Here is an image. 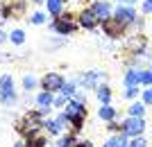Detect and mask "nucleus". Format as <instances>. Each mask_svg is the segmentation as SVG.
Instances as JSON below:
<instances>
[{
  "label": "nucleus",
  "instance_id": "f257e3e1",
  "mask_svg": "<svg viewBox=\"0 0 152 147\" xmlns=\"http://www.w3.org/2000/svg\"><path fill=\"white\" fill-rule=\"evenodd\" d=\"M16 134L20 138H27L30 134H37V131H43V115L39 113V109L34 111H25L23 118L16 120Z\"/></svg>",
  "mask_w": 152,
  "mask_h": 147
},
{
  "label": "nucleus",
  "instance_id": "f03ea898",
  "mask_svg": "<svg viewBox=\"0 0 152 147\" xmlns=\"http://www.w3.org/2000/svg\"><path fill=\"white\" fill-rule=\"evenodd\" d=\"M50 27H52V32L59 34V36H70V34L80 27V23H77V16L66 12V14H61V16H57V18H52Z\"/></svg>",
  "mask_w": 152,
  "mask_h": 147
},
{
  "label": "nucleus",
  "instance_id": "7ed1b4c3",
  "mask_svg": "<svg viewBox=\"0 0 152 147\" xmlns=\"http://www.w3.org/2000/svg\"><path fill=\"white\" fill-rule=\"evenodd\" d=\"M0 12L5 14V18H12V20L25 18L27 0H2L0 2Z\"/></svg>",
  "mask_w": 152,
  "mask_h": 147
},
{
  "label": "nucleus",
  "instance_id": "20e7f679",
  "mask_svg": "<svg viewBox=\"0 0 152 147\" xmlns=\"http://www.w3.org/2000/svg\"><path fill=\"white\" fill-rule=\"evenodd\" d=\"M104 79H107V72L95 68V70L80 72V77H77V84H80L84 91H95L100 84H104Z\"/></svg>",
  "mask_w": 152,
  "mask_h": 147
},
{
  "label": "nucleus",
  "instance_id": "39448f33",
  "mask_svg": "<svg viewBox=\"0 0 152 147\" xmlns=\"http://www.w3.org/2000/svg\"><path fill=\"white\" fill-rule=\"evenodd\" d=\"M100 25H102V32H104V36H109V38H121V36H125L127 30H129V27H127L125 23H121L116 16H109V18H104Z\"/></svg>",
  "mask_w": 152,
  "mask_h": 147
},
{
  "label": "nucleus",
  "instance_id": "423d86ee",
  "mask_svg": "<svg viewBox=\"0 0 152 147\" xmlns=\"http://www.w3.org/2000/svg\"><path fill=\"white\" fill-rule=\"evenodd\" d=\"M125 52L132 54V57H139V54H145V48H148V36H143L141 32L132 34V36L125 38Z\"/></svg>",
  "mask_w": 152,
  "mask_h": 147
},
{
  "label": "nucleus",
  "instance_id": "0eeeda50",
  "mask_svg": "<svg viewBox=\"0 0 152 147\" xmlns=\"http://www.w3.org/2000/svg\"><path fill=\"white\" fill-rule=\"evenodd\" d=\"M121 125H123V134L129 136V138L143 136V131H145V118H134V115H127Z\"/></svg>",
  "mask_w": 152,
  "mask_h": 147
},
{
  "label": "nucleus",
  "instance_id": "6e6552de",
  "mask_svg": "<svg viewBox=\"0 0 152 147\" xmlns=\"http://www.w3.org/2000/svg\"><path fill=\"white\" fill-rule=\"evenodd\" d=\"M66 82V77L61 72H45L41 77V91H48V93H61V86Z\"/></svg>",
  "mask_w": 152,
  "mask_h": 147
},
{
  "label": "nucleus",
  "instance_id": "1a4fd4ad",
  "mask_svg": "<svg viewBox=\"0 0 152 147\" xmlns=\"http://www.w3.org/2000/svg\"><path fill=\"white\" fill-rule=\"evenodd\" d=\"M77 23H80L82 30H95V27L100 25V18H98V14L91 7H84L82 12L77 14Z\"/></svg>",
  "mask_w": 152,
  "mask_h": 147
},
{
  "label": "nucleus",
  "instance_id": "9d476101",
  "mask_svg": "<svg viewBox=\"0 0 152 147\" xmlns=\"http://www.w3.org/2000/svg\"><path fill=\"white\" fill-rule=\"evenodd\" d=\"M114 16L121 20V23H125L127 27H129L134 20L139 18V14H136V9H134L132 5H118V7L114 9Z\"/></svg>",
  "mask_w": 152,
  "mask_h": 147
},
{
  "label": "nucleus",
  "instance_id": "9b49d317",
  "mask_svg": "<svg viewBox=\"0 0 152 147\" xmlns=\"http://www.w3.org/2000/svg\"><path fill=\"white\" fill-rule=\"evenodd\" d=\"M91 9L98 14L100 23H102L104 18H109V16H114V7H111V2H109V0H93Z\"/></svg>",
  "mask_w": 152,
  "mask_h": 147
},
{
  "label": "nucleus",
  "instance_id": "f8f14e48",
  "mask_svg": "<svg viewBox=\"0 0 152 147\" xmlns=\"http://www.w3.org/2000/svg\"><path fill=\"white\" fill-rule=\"evenodd\" d=\"M98 118H100L102 122L118 120V109H114V104H100V109H98Z\"/></svg>",
  "mask_w": 152,
  "mask_h": 147
},
{
  "label": "nucleus",
  "instance_id": "ddd939ff",
  "mask_svg": "<svg viewBox=\"0 0 152 147\" xmlns=\"http://www.w3.org/2000/svg\"><path fill=\"white\" fill-rule=\"evenodd\" d=\"M25 147H45L48 145V136L45 131H37V134H30L27 138H23Z\"/></svg>",
  "mask_w": 152,
  "mask_h": 147
},
{
  "label": "nucleus",
  "instance_id": "4468645a",
  "mask_svg": "<svg viewBox=\"0 0 152 147\" xmlns=\"http://www.w3.org/2000/svg\"><path fill=\"white\" fill-rule=\"evenodd\" d=\"M123 86H141V68L129 66L125 77H123Z\"/></svg>",
  "mask_w": 152,
  "mask_h": 147
},
{
  "label": "nucleus",
  "instance_id": "2eb2a0df",
  "mask_svg": "<svg viewBox=\"0 0 152 147\" xmlns=\"http://www.w3.org/2000/svg\"><path fill=\"white\" fill-rule=\"evenodd\" d=\"M111 97H114V93L109 88V84H100V86L95 88V100L100 104H111Z\"/></svg>",
  "mask_w": 152,
  "mask_h": 147
},
{
  "label": "nucleus",
  "instance_id": "dca6fc26",
  "mask_svg": "<svg viewBox=\"0 0 152 147\" xmlns=\"http://www.w3.org/2000/svg\"><path fill=\"white\" fill-rule=\"evenodd\" d=\"M129 145V136H125V134H111L104 140V145L102 147H127Z\"/></svg>",
  "mask_w": 152,
  "mask_h": 147
},
{
  "label": "nucleus",
  "instance_id": "f3484780",
  "mask_svg": "<svg viewBox=\"0 0 152 147\" xmlns=\"http://www.w3.org/2000/svg\"><path fill=\"white\" fill-rule=\"evenodd\" d=\"M37 109H52V102H55V93H48V91H41L37 95Z\"/></svg>",
  "mask_w": 152,
  "mask_h": 147
},
{
  "label": "nucleus",
  "instance_id": "a211bd4d",
  "mask_svg": "<svg viewBox=\"0 0 152 147\" xmlns=\"http://www.w3.org/2000/svg\"><path fill=\"white\" fill-rule=\"evenodd\" d=\"M64 5H66V2H61V0H45L48 16H50V18H57V16H61V14H64Z\"/></svg>",
  "mask_w": 152,
  "mask_h": 147
},
{
  "label": "nucleus",
  "instance_id": "6ab92c4d",
  "mask_svg": "<svg viewBox=\"0 0 152 147\" xmlns=\"http://www.w3.org/2000/svg\"><path fill=\"white\" fill-rule=\"evenodd\" d=\"M20 86H23V91H27V93H30V91H34L37 86H41V79H39L34 72H25V75H23Z\"/></svg>",
  "mask_w": 152,
  "mask_h": 147
},
{
  "label": "nucleus",
  "instance_id": "aec40b11",
  "mask_svg": "<svg viewBox=\"0 0 152 147\" xmlns=\"http://www.w3.org/2000/svg\"><path fill=\"white\" fill-rule=\"evenodd\" d=\"M12 91H16V84H14V77L9 75V72H5V75H0V95H5V93H12Z\"/></svg>",
  "mask_w": 152,
  "mask_h": 147
},
{
  "label": "nucleus",
  "instance_id": "412c9836",
  "mask_svg": "<svg viewBox=\"0 0 152 147\" xmlns=\"http://www.w3.org/2000/svg\"><path fill=\"white\" fill-rule=\"evenodd\" d=\"M77 140H80V138H77L75 134L66 131V134H61V136L57 138V143H55V145H57V147H75V145H77Z\"/></svg>",
  "mask_w": 152,
  "mask_h": 147
},
{
  "label": "nucleus",
  "instance_id": "4be33fe9",
  "mask_svg": "<svg viewBox=\"0 0 152 147\" xmlns=\"http://www.w3.org/2000/svg\"><path fill=\"white\" fill-rule=\"evenodd\" d=\"M145 104L141 102V100H134L129 104V109H127V115H134V118H145Z\"/></svg>",
  "mask_w": 152,
  "mask_h": 147
},
{
  "label": "nucleus",
  "instance_id": "5701e85b",
  "mask_svg": "<svg viewBox=\"0 0 152 147\" xmlns=\"http://www.w3.org/2000/svg\"><path fill=\"white\" fill-rule=\"evenodd\" d=\"M43 131H45L48 136H57V138H59V136L64 134L61 129L57 127V122H55V118H43Z\"/></svg>",
  "mask_w": 152,
  "mask_h": 147
},
{
  "label": "nucleus",
  "instance_id": "b1692460",
  "mask_svg": "<svg viewBox=\"0 0 152 147\" xmlns=\"http://www.w3.org/2000/svg\"><path fill=\"white\" fill-rule=\"evenodd\" d=\"M77 91H80V84H77V79H66V82H64V86H61V93L68 97V100L75 95Z\"/></svg>",
  "mask_w": 152,
  "mask_h": 147
},
{
  "label": "nucleus",
  "instance_id": "393cba45",
  "mask_svg": "<svg viewBox=\"0 0 152 147\" xmlns=\"http://www.w3.org/2000/svg\"><path fill=\"white\" fill-rule=\"evenodd\" d=\"M0 104L7 106V109H14L16 104H18V93L12 91V93H5V95H0Z\"/></svg>",
  "mask_w": 152,
  "mask_h": 147
},
{
  "label": "nucleus",
  "instance_id": "a878e982",
  "mask_svg": "<svg viewBox=\"0 0 152 147\" xmlns=\"http://www.w3.org/2000/svg\"><path fill=\"white\" fill-rule=\"evenodd\" d=\"M9 43L12 45H23L25 43V32H23V30H12V32H9Z\"/></svg>",
  "mask_w": 152,
  "mask_h": 147
},
{
  "label": "nucleus",
  "instance_id": "bb28decb",
  "mask_svg": "<svg viewBox=\"0 0 152 147\" xmlns=\"http://www.w3.org/2000/svg\"><path fill=\"white\" fill-rule=\"evenodd\" d=\"M123 97H127V100H139L141 97V86H125V91H123Z\"/></svg>",
  "mask_w": 152,
  "mask_h": 147
},
{
  "label": "nucleus",
  "instance_id": "cd10ccee",
  "mask_svg": "<svg viewBox=\"0 0 152 147\" xmlns=\"http://www.w3.org/2000/svg\"><path fill=\"white\" fill-rule=\"evenodd\" d=\"M55 122H57V127L61 129V131H68V129H70V118L64 113V111L59 115H55Z\"/></svg>",
  "mask_w": 152,
  "mask_h": 147
},
{
  "label": "nucleus",
  "instance_id": "c85d7f7f",
  "mask_svg": "<svg viewBox=\"0 0 152 147\" xmlns=\"http://www.w3.org/2000/svg\"><path fill=\"white\" fill-rule=\"evenodd\" d=\"M45 20H48V14H45V12H34V14H30V23H32V25H43Z\"/></svg>",
  "mask_w": 152,
  "mask_h": 147
},
{
  "label": "nucleus",
  "instance_id": "c756f323",
  "mask_svg": "<svg viewBox=\"0 0 152 147\" xmlns=\"http://www.w3.org/2000/svg\"><path fill=\"white\" fill-rule=\"evenodd\" d=\"M141 86H152V68H141Z\"/></svg>",
  "mask_w": 152,
  "mask_h": 147
},
{
  "label": "nucleus",
  "instance_id": "7c9ffc66",
  "mask_svg": "<svg viewBox=\"0 0 152 147\" xmlns=\"http://www.w3.org/2000/svg\"><path fill=\"white\" fill-rule=\"evenodd\" d=\"M68 104V97L64 93H55V102H52V109H64Z\"/></svg>",
  "mask_w": 152,
  "mask_h": 147
},
{
  "label": "nucleus",
  "instance_id": "2f4dec72",
  "mask_svg": "<svg viewBox=\"0 0 152 147\" xmlns=\"http://www.w3.org/2000/svg\"><path fill=\"white\" fill-rule=\"evenodd\" d=\"M141 102L145 104V106H152V86H145V88L141 91Z\"/></svg>",
  "mask_w": 152,
  "mask_h": 147
},
{
  "label": "nucleus",
  "instance_id": "473e14b6",
  "mask_svg": "<svg viewBox=\"0 0 152 147\" xmlns=\"http://www.w3.org/2000/svg\"><path fill=\"white\" fill-rule=\"evenodd\" d=\"M107 131L109 134H123V125L118 120H111V122H107Z\"/></svg>",
  "mask_w": 152,
  "mask_h": 147
},
{
  "label": "nucleus",
  "instance_id": "72a5a7b5",
  "mask_svg": "<svg viewBox=\"0 0 152 147\" xmlns=\"http://www.w3.org/2000/svg\"><path fill=\"white\" fill-rule=\"evenodd\" d=\"M127 147H148V140L143 136H136V138H129V145Z\"/></svg>",
  "mask_w": 152,
  "mask_h": 147
},
{
  "label": "nucleus",
  "instance_id": "f704fd0d",
  "mask_svg": "<svg viewBox=\"0 0 152 147\" xmlns=\"http://www.w3.org/2000/svg\"><path fill=\"white\" fill-rule=\"evenodd\" d=\"M141 12L143 14H152V0H141Z\"/></svg>",
  "mask_w": 152,
  "mask_h": 147
},
{
  "label": "nucleus",
  "instance_id": "c9c22d12",
  "mask_svg": "<svg viewBox=\"0 0 152 147\" xmlns=\"http://www.w3.org/2000/svg\"><path fill=\"white\" fill-rule=\"evenodd\" d=\"M12 61V54H7V52H0V64H9Z\"/></svg>",
  "mask_w": 152,
  "mask_h": 147
},
{
  "label": "nucleus",
  "instance_id": "e433bc0d",
  "mask_svg": "<svg viewBox=\"0 0 152 147\" xmlns=\"http://www.w3.org/2000/svg\"><path fill=\"white\" fill-rule=\"evenodd\" d=\"M75 147H93V143H91V140H77Z\"/></svg>",
  "mask_w": 152,
  "mask_h": 147
},
{
  "label": "nucleus",
  "instance_id": "4c0bfd02",
  "mask_svg": "<svg viewBox=\"0 0 152 147\" xmlns=\"http://www.w3.org/2000/svg\"><path fill=\"white\" fill-rule=\"evenodd\" d=\"M7 41H9V34L0 30V45H2V43H7Z\"/></svg>",
  "mask_w": 152,
  "mask_h": 147
},
{
  "label": "nucleus",
  "instance_id": "58836bf2",
  "mask_svg": "<svg viewBox=\"0 0 152 147\" xmlns=\"http://www.w3.org/2000/svg\"><path fill=\"white\" fill-rule=\"evenodd\" d=\"M118 2H121V5H136V2H139V0H118Z\"/></svg>",
  "mask_w": 152,
  "mask_h": 147
},
{
  "label": "nucleus",
  "instance_id": "ea45409f",
  "mask_svg": "<svg viewBox=\"0 0 152 147\" xmlns=\"http://www.w3.org/2000/svg\"><path fill=\"white\" fill-rule=\"evenodd\" d=\"M12 147H25V143H23V138H20V140H16V143H14Z\"/></svg>",
  "mask_w": 152,
  "mask_h": 147
},
{
  "label": "nucleus",
  "instance_id": "a19ab883",
  "mask_svg": "<svg viewBox=\"0 0 152 147\" xmlns=\"http://www.w3.org/2000/svg\"><path fill=\"white\" fill-rule=\"evenodd\" d=\"M5 20H7V18H5V14H2V12H0V27H2V25H5Z\"/></svg>",
  "mask_w": 152,
  "mask_h": 147
},
{
  "label": "nucleus",
  "instance_id": "79ce46f5",
  "mask_svg": "<svg viewBox=\"0 0 152 147\" xmlns=\"http://www.w3.org/2000/svg\"><path fill=\"white\" fill-rule=\"evenodd\" d=\"M30 2H34V5H45V0H30Z\"/></svg>",
  "mask_w": 152,
  "mask_h": 147
},
{
  "label": "nucleus",
  "instance_id": "37998d69",
  "mask_svg": "<svg viewBox=\"0 0 152 147\" xmlns=\"http://www.w3.org/2000/svg\"><path fill=\"white\" fill-rule=\"evenodd\" d=\"M61 2H68V0H61Z\"/></svg>",
  "mask_w": 152,
  "mask_h": 147
},
{
  "label": "nucleus",
  "instance_id": "c03bdc74",
  "mask_svg": "<svg viewBox=\"0 0 152 147\" xmlns=\"http://www.w3.org/2000/svg\"><path fill=\"white\" fill-rule=\"evenodd\" d=\"M0 2H2V0H0Z\"/></svg>",
  "mask_w": 152,
  "mask_h": 147
}]
</instances>
